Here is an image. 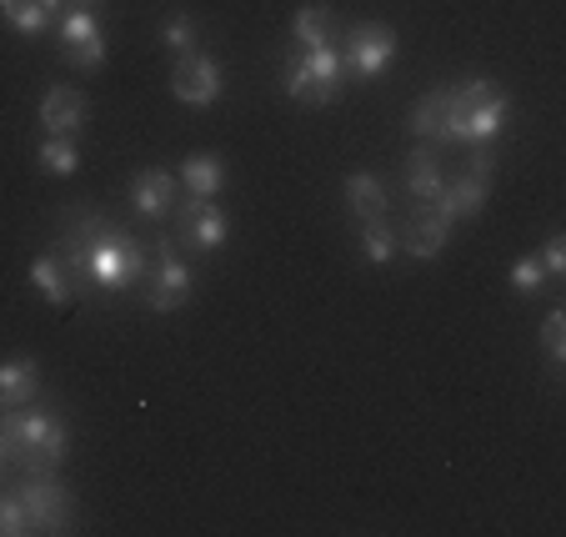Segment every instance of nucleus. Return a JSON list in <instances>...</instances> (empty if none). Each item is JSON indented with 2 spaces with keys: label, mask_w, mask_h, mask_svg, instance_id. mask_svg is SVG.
<instances>
[{
  "label": "nucleus",
  "mask_w": 566,
  "mask_h": 537,
  "mask_svg": "<svg viewBox=\"0 0 566 537\" xmlns=\"http://www.w3.org/2000/svg\"><path fill=\"white\" fill-rule=\"evenodd\" d=\"M55 257H61L75 297H86V291H130V287H140L150 251L140 247L130 231H120L111 216L71 211L61 221V251H55Z\"/></svg>",
  "instance_id": "obj_1"
},
{
  "label": "nucleus",
  "mask_w": 566,
  "mask_h": 537,
  "mask_svg": "<svg viewBox=\"0 0 566 537\" xmlns=\"http://www.w3.org/2000/svg\"><path fill=\"white\" fill-rule=\"evenodd\" d=\"M0 432H6V463H15L21 473H55L71 447L65 422L45 407H6Z\"/></svg>",
  "instance_id": "obj_2"
},
{
  "label": "nucleus",
  "mask_w": 566,
  "mask_h": 537,
  "mask_svg": "<svg viewBox=\"0 0 566 537\" xmlns=\"http://www.w3.org/2000/svg\"><path fill=\"white\" fill-rule=\"evenodd\" d=\"M451 101H447V141H461V146H492V136L506 126V91L496 81H461V86H447Z\"/></svg>",
  "instance_id": "obj_3"
},
{
  "label": "nucleus",
  "mask_w": 566,
  "mask_h": 537,
  "mask_svg": "<svg viewBox=\"0 0 566 537\" xmlns=\"http://www.w3.org/2000/svg\"><path fill=\"white\" fill-rule=\"evenodd\" d=\"M342 45H316V51H301V61L286 71V96L301 106H332L342 96Z\"/></svg>",
  "instance_id": "obj_4"
},
{
  "label": "nucleus",
  "mask_w": 566,
  "mask_h": 537,
  "mask_svg": "<svg viewBox=\"0 0 566 537\" xmlns=\"http://www.w3.org/2000/svg\"><path fill=\"white\" fill-rule=\"evenodd\" d=\"M15 497L25 507L31 533H71L75 527V497L65 493V483H55V473H25Z\"/></svg>",
  "instance_id": "obj_5"
},
{
  "label": "nucleus",
  "mask_w": 566,
  "mask_h": 537,
  "mask_svg": "<svg viewBox=\"0 0 566 537\" xmlns=\"http://www.w3.org/2000/svg\"><path fill=\"white\" fill-rule=\"evenodd\" d=\"M150 312H181L191 301V261L181 257V247L160 241V251L146 261V277H140Z\"/></svg>",
  "instance_id": "obj_6"
},
{
  "label": "nucleus",
  "mask_w": 566,
  "mask_h": 537,
  "mask_svg": "<svg viewBox=\"0 0 566 537\" xmlns=\"http://www.w3.org/2000/svg\"><path fill=\"white\" fill-rule=\"evenodd\" d=\"M391 61H396V31H391V25L371 21V25H352V31H342V65H346V75L371 81V75H381Z\"/></svg>",
  "instance_id": "obj_7"
},
{
  "label": "nucleus",
  "mask_w": 566,
  "mask_h": 537,
  "mask_svg": "<svg viewBox=\"0 0 566 537\" xmlns=\"http://www.w3.org/2000/svg\"><path fill=\"white\" fill-rule=\"evenodd\" d=\"M55 31H61L65 65H75V71H101V65H106V31H101L96 11H75V6H65L61 21H55Z\"/></svg>",
  "instance_id": "obj_8"
},
{
  "label": "nucleus",
  "mask_w": 566,
  "mask_h": 537,
  "mask_svg": "<svg viewBox=\"0 0 566 537\" xmlns=\"http://www.w3.org/2000/svg\"><path fill=\"white\" fill-rule=\"evenodd\" d=\"M171 226H176V241L191 247V251L226 247V216L211 196H186L181 192V202H176V211H171Z\"/></svg>",
  "instance_id": "obj_9"
},
{
  "label": "nucleus",
  "mask_w": 566,
  "mask_h": 537,
  "mask_svg": "<svg viewBox=\"0 0 566 537\" xmlns=\"http://www.w3.org/2000/svg\"><path fill=\"white\" fill-rule=\"evenodd\" d=\"M451 211L441 202H417L411 206V216H407V226L396 231V241H401V251L407 257H417V261H431V257H441L447 251V241H451Z\"/></svg>",
  "instance_id": "obj_10"
},
{
  "label": "nucleus",
  "mask_w": 566,
  "mask_h": 537,
  "mask_svg": "<svg viewBox=\"0 0 566 537\" xmlns=\"http://www.w3.org/2000/svg\"><path fill=\"white\" fill-rule=\"evenodd\" d=\"M171 91H176V101H186V106H211V101L221 96V65H216L206 51L181 55L171 71Z\"/></svg>",
  "instance_id": "obj_11"
},
{
  "label": "nucleus",
  "mask_w": 566,
  "mask_h": 537,
  "mask_svg": "<svg viewBox=\"0 0 566 537\" xmlns=\"http://www.w3.org/2000/svg\"><path fill=\"white\" fill-rule=\"evenodd\" d=\"M86 116H91V106H86V96H81L75 86H51L41 96L45 136H81V131H86Z\"/></svg>",
  "instance_id": "obj_12"
},
{
  "label": "nucleus",
  "mask_w": 566,
  "mask_h": 537,
  "mask_svg": "<svg viewBox=\"0 0 566 537\" xmlns=\"http://www.w3.org/2000/svg\"><path fill=\"white\" fill-rule=\"evenodd\" d=\"M181 202V182L171 172H140L136 186H130V206H136L146 221H166Z\"/></svg>",
  "instance_id": "obj_13"
},
{
  "label": "nucleus",
  "mask_w": 566,
  "mask_h": 537,
  "mask_svg": "<svg viewBox=\"0 0 566 537\" xmlns=\"http://www.w3.org/2000/svg\"><path fill=\"white\" fill-rule=\"evenodd\" d=\"M41 397V366H35V357L15 352L0 362V412L6 407H31V402Z\"/></svg>",
  "instance_id": "obj_14"
},
{
  "label": "nucleus",
  "mask_w": 566,
  "mask_h": 537,
  "mask_svg": "<svg viewBox=\"0 0 566 537\" xmlns=\"http://www.w3.org/2000/svg\"><path fill=\"white\" fill-rule=\"evenodd\" d=\"M342 16L332 11V6H301L296 21H291V41L301 45V51H316V45H342Z\"/></svg>",
  "instance_id": "obj_15"
},
{
  "label": "nucleus",
  "mask_w": 566,
  "mask_h": 537,
  "mask_svg": "<svg viewBox=\"0 0 566 537\" xmlns=\"http://www.w3.org/2000/svg\"><path fill=\"white\" fill-rule=\"evenodd\" d=\"M486 192H492V176L461 166V172L441 186V206L451 211V221H467V216H476L481 206H486Z\"/></svg>",
  "instance_id": "obj_16"
},
{
  "label": "nucleus",
  "mask_w": 566,
  "mask_h": 537,
  "mask_svg": "<svg viewBox=\"0 0 566 537\" xmlns=\"http://www.w3.org/2000/svg\"><path fill=\"white\" fill-rule=\"evenodd\" d=\"M65 0H0V16L15 35H45L55 21H61Z\"/></svg>",
  "instance_id": "obj_17"
},
{
  "label": "nucleus",
  "mask_w": 566,
  "mask_h": 537,
  "mask_svg": "<svg viewBox=\"0 0 566 537\" xmlns=\"http://www.w3.org/2000/svg\"><path fill=\"white\" fill-rule=\"evenodd\" d=\"M441 186H447V162L437 156V146H417L407 156V192L417 202H441Z\"/></svg>",
  "instance_id": "obj_18"
},
{
  "label": "nucleus",
  "mask_w": 566,
  "mask_h": 537,
  "mask_svg": "<svg viewBox=\"0 0 566 537\" xmlns=\"http://www.w3.org/2000/svg\"><path fill=\"white\" fill-rule=\"evenodd\" d=\"M181 192L186 196H221V186H226V166H221V156H211V151H196V156H186L181 162Z\"/></svg>",
  "instance_id": "obj_19"
},
{
  "label": "nucleus",
  "mask_w": 566,
  "mask_h": 537,
  "mask_svg": "<svg viewBox=\"0 0 566 537\" xmlns=\"http://www.w3.org/2000/svg\"><path fill=\"white\" fill-rule=\"evenodd\" d=\"M346 206H352L356 226H361V221H381V216H386L381 176H371V172H352V176H346Z\"/></svg>",
  "instance_id": "obj_20"
},
{
  "label": "nucleus",
  "mask_w": 566,
  "mask_h": 537,
  "mask_svg": "<svg viewBox=\"0 0 566 537\" xmlns=\"http://www.w3.org/2000/svg\"><path fill=\"white\" fill-rule=\"evenodd\" d=\"M447 101H451V91L437 86L417 101V111H411V131H417L427 146H447Z\"/></svg>",
  "instance_id": "obj_21"
},
{
  "label": "nucleus",
  "mask_w": 566,
  "mask_h": 537,
  "mask_svg": "<svg viewBox=\"0 0 566 537\" xmlns=\"http://www.w3.org/2000/svg\"><path fill=\"white\" fill-rule=\"evenodd\" d=\"M31 287L41 291L51 307H71V301H75V287H71V277H65V267H61V257H55V251H45V257L31 261Z\"/></svg>",
  "instance_id": "obj_22"
},
{
  "label": "nucleus",
  "mask_w": 566,
  "mask_h": 537,
  "mask_svg": "<svg viewBox=\"0 0 566 537\" xmlns=\"http://www.w3.org/2000/svg\"><path fill=\"white\" fill-rule=\"evenodd\" d=\"M361 257L371 261V267H386V261L401 257V241H396V226L386 221H361Z\"/></svg>",
  "instance_id": "obj_23"
},
{
  "label": "nucleus",
  "mask_w": 566,
  "mask_h": 537,
  "mask_svg": "<svg viewBox=\"0 0 566 537\" xmlns=\"http://www.w3.org/2000/svg\"><path fill=\"white\" fill-rule=\"evenodd\" d=\"M41 166L51 176H75V172H81V151H75V136H45L41 141Z\"/></svg>",
  "instance_id": "obj_24"
},
{
  "label": "nucleus",
  "mask_w": 566,
  "mask_h": 537,
  "mask_svg": "<svg viewBox=\"0 0 566 537\" xmlns=\"http://www.w3.org/2000/svg\"><path fill=\"white\" fill-rule=\"evenodd\" d=\"M542 347H546V357H552V366L566 362V312H562V307H552V312H546V322H542Z\"/></svg>",
  "instance_id": "obj_25"
},
{
  "label": "nucleus",
  "mask_w": 566,
  "mask_h": 537,
  "mask_svg": "<svg viewBox=\"0 0 566 537\" xmlns=\"http://www.w3.org/2000/svg\"><path fill=\"white\" fill-rule=\"evenodd\" d=\"M160 41L171 45L176 55H191L196 51V21L191 16H171V21L160 25Z\"/></svg>",
  "instance_id": "obj_26"
},
{
  "label": "nucleus",
  "mask_w": 566,
  "mask_h": 537,
  "mask_svg": "<svg viewBox=\"0 0 566 537\" xmlns=\"http://www.w3.org/2000/svg\"><path fill=\"white\" fill-rule=\"evenodd\" d=\"M21 533H31L21 497H15V493H0V537H21Z\"/></svg>",
  "instance_id": "obj_27"
},
{
  "label": "nucleus",
  "mask_w": 566,
  "mask_h": 537,
  "mask_svg": "<svg viewBox=\"0 0 566 537\" xmlns=\"http://www.w3.org/2000/svg\"><path fill=\"white\" fill-rule=\"evenodd\" d=\"M512 287L522 291V297H532V291H542V287H546V271H542V261H536V257H522V261H516V267H512Z\"/></svg>",
  "instance_id": "obj_28"
},
{
  "label": "nucleus",
  "mask_w": 566,
  "mask_h": 537,
  "mask_svg": "<svg viewBox=\"0 0 566 537\" xmlns=\"http://www.w3.org/2000/svg\"><path fill=\"white\" fill-rule=\"evenodd\" d=\"M542 271H546V281H556V277H566V237L562 231H552V237H546V247H542Z\"/></svg>",
  "instance_id": "obj_29"
},
{
  "label": "nucleus",
  "mask_w": 566,
  "mask_h": 537,
  "mask_svg": "<svg viewBox=\"0 0 566 537\" xmlns=\"http://www.w3.org/2000/svg\"><path fill=\"white\" fill-rule=\"evenodd\" d=\"M65 6H75V11H96L101 0H65Z\"/></svg>",
  "instance_id": "obj_30"
},
{
  "label": "nucleus",
  "mask_w": 566,
  "mask_h": 537,
  "mask_svg": "<svg viewBox=\"0 0 566 537\" xmlns=\"http://www.w3.org/2000/svg\"><path fill=\"white\" fill-rule=\"evenodd\" d=\"M0 463H6V432H0Z\"/></svg>",
  "instance_id": "obj_31"
}]
</instances>
